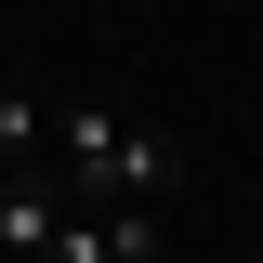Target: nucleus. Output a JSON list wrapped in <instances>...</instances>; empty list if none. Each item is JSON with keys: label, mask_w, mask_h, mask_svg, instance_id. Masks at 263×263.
<instances>
[{"label": "nucleus", "mask_w": 263, "mask_h": 263, "mask_svg": "<svg viewBox=\"0 0 263 263\" xmlns=\"http://www.w3.org/2000/svg\"><path fill=\"white\" fill-rule=\"evenodd\" d=\"M40 263H158V224H145V197H119V211H66V237Z\"/></svg>", "instance_id": "obj_2"}, {"label": "nucleus", "mask_w": 263, "mask_h": 263, "mask_svg": "<svg viewBox=\"0 0 263 263\" xmlns=\"http://www.w3.org/2000/svg\"><path fill=\"white\" fill-rule=\"evenodd\" d=\"M40 145H53V105H40V92H0V158L27 171V158H40Z\"/></svg>", "instance_id": "obj_4"}, {"label": "nucleus", "mask_w": 263, "mask_h": 263, "mask_svg": "<svg viewBox=\"0 0 263 263\" xmlns=\"http://www.w3.org/2000/svg\"><path fill=\"white\" fill-rule=\"evenodd\" d=\"M53 237H66V197L40 184V171H13V184H0V250H27V263H40Z\"/></svg>", "instance_id": "obj_3"}, {"label": "nucleus", "mask_w": 263, "mask_h": 263, "mask_svg": "<svg viewBox=\"0 0 263 263\" xmlns=\"http://www.w3.org/2000/svg\"><path fill=\"white\" fill-rule=\"evenodd\" d=\"M66 158H79V184H105V197H158V145L132 119H105V105H66Z\"/></svg>", "instance_id": "obj_1"}]
</instances>
